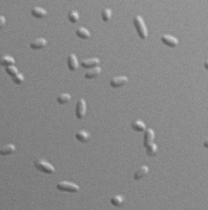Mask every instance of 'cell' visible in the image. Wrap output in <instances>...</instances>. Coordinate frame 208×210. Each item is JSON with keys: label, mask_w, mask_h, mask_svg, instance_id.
<instances>
[{"label": "cell", "mask_w": 208, "mask_h": 210, "mask_svg": "<svg viewBox=\"0 0 208 210\" xmlns=\"http://www.w3.org/2000/svg\"><path fill=\"white\" fill-rule=\"evenodd\" d=\"M134 25L140 37L142 39L147 36L148 33L145 23L143 18L140 16L137 15L134 18Z\"/></svg>", "instance_id": "cell-1"}, {"label": "cell", "mask_w": 208, "mask_h": 210, "mask_svg": "<svg viewBox=\"0 0 208 210\" xmlns=\"http://www.w3.org/2000/svg\"><path fill=\"white\" fill-rule=\"evenodd\" d=\"M34 165L38 169L45 174H51L55 171L54 167L51 164L43 160L35 161Z\"/></svg>", "instance_id": "cell-2"}, {"label": "cell", "mask_w": 208, "mask_h": 210, "mask_svg": "<svg viewBox=\"0 0 208 210\" xmlns=\"http://www.w3.org/2000/svg\"><path fill=\"white\" fill-rule=\"evenodd\" d=\"M57 189L60 191L70 193H76L78 191L79 187L77 185L70 182L63 181L57 185Z\"/></svg>", "instance_id": "cell-3"}, {"label": "cell", "mask_w": 208, "mask_h": 210, "mask_svg": "<svg viewBox=\"0 0 208 210\" xmlns=\"http://www.w3.org/2000/svg\"><path fill=\"white\" fill-rule=\"evenodd\" d=\"M87 106L85 100L83 98L79 99L77 102L75 108V114L79 119H82L85 115Z\"/></svg>", "instance_id": "cell-4"}, {"label": "cell", "mask_w": 208, "mask_h": 210, "mask_svg": "<svg viewBox=\"0 0 208 210\" xmlns=\"http://www.w3.org/2000/svg\"><path fill=\"white\" fill-rule=\"evenodd\" d=\"M128 78L124 76H121L115 77L110 81L111 86L114 88L120 87L125 85L128 81Z\"/></svg>", "instance_id": "cell-5"}, {"label": "cell", "mask_w": 208, "mask_h": 210, "mask_svg": "<svg viewBox=\"0 0 208 210\" xmlns=\"http://www.w3.org/2000/svg\"><path fill=\"white\" fill-rule=\"evenodd\" d=\"M100 62L99 58H93L83 60L81 64L83 68L89 69L98 66Z\"/></svg>", "instance_id": "cell-6"}, {"label": "cell", "mask_w": 208, "mask_h": 210, "mask_svg": "<svg viewBox=\"0 0 208 210\" xmlns=\"http://www.w3.org/2000/svg\"><path fill=\"white\" fill-rule=\"evenodd\" d=\"M67 63L68 69L71 71H75L78 67L79 62L77 58L74 54H71L68 56Z\"/></svg>", "instance_id": "cell-7"}, {"label": "cell", "mask_w": 208, "mask_h": 210, "mask_svg": "<svg viewBox=\"0 0 208 210\" xmlns=\"http://www.w3.org/2000/svg\"><path fill=\"white\" fill-rule=\"evenodd\" d=\"M163 43L170 47H174L178 44L179 41L175 37L170 35H165L161 38Z\"/></svg>", "instance_id": "cell-8"}, {"label": "cell", "mask_w": 208, "mask_h": 210, "mask_svg": "<svg viewBox=\"0 0 208 210\" xmlns=\"http://www.w3.org/2000/svg\"><path fill=\"white\" fill-rule=\"evenodd\" d=\"M101 67L97 66L89 69L84 74V77L87 79H91L98 76L101 72Z\"/></svg>", "instance_id": "cell-9"}, {"label": "cell", "mask_w": 208, "mask_h": 210, "mask_svg": "<svg viewBox=\"0 0 208 210\" xmlns=\"http://www.w3.org/2000/svg\"><path fill=\"white\" fill-rule=\"evenodd\" d=\"M16 149L15 146L12 143L7 144L2 146L0 149V154L5 156L12 154Z\"/></svg>", "instance_id": "cell-10"}, {"label": "cell", "mask_w": 208, "mask_h": 210, "mask_svg": "<svg viewBox=\"0 0 208 210\" xmlns=\"http://www.w3.org/2000/svg\"><path fill=\"white\" fill-rule=\"evenodd\" d=\"M47 41L44 38H38L31 43L30 47L34 49L39 50L43 48L47 43Z\"/></svg>", "instance_id": "cell-11"}, {"label": "cell", "mask_w": 208, "mask_h": 210, "mask_svg": "<svg viewBox=\"0 0 208 210\" xmlns=\"http://www.w3.org/2000/svg\"><path fill=\"white\" fill-rule=\"evenodd\" d=\"M47 11L44 8L39 6L34 7L31 11V14L35 17L42 18L47 14Z\"/></svg>", "instance_id": "cell-12"}, {"label": "cell", "mask_w": 208, "mask_h": 210, "mask_svg": "<svg viewBox=\"0 0 208 210\" xmlns=\"http://www.w3.org/2000/svg\"><path fill=\"white\" fill-rule=\"evenodd\" d=\"M154 135V132L152 129H148L146 131L144 135V144L146 147L153 143Z\"/></svg>", "instance_id": "cell-13"}, {"label": "cell", "mask_w": 208, "mask_h": 210, "mask_svg": "<svg viewBox=\"0 0 208 210\" xmlns=\"http://www.w3.org/2000/svg\"><path fill=\"white\" fill-rule=\"evenodd\" d=\"M71 99V96L67 93H64L58 96L56 98V101L59 104L65 105L68 103Z\"/></svg>", "instance_id": "cell-14"}, {"label": "cell", "mask_w": 208, "mask_h": 210, "mask_svg": "<svg viewBox=\"0 0 208 210\" xmlns=\"http://www.w3.org/2000/svg\"><path fill=\"white\" fill-rule=\"evenodd\" d=\"M76 35L79 38L86 39L88 38L90 36L89 31L83 27L79 28L76 31Z\"/></svg>", "instance_id": "cell-15"}, {"label": "cell", "mask_w": 208, "mask_h": 210, "mask_svg": "<svg viewBox=\"0 0 208 210\" xmlns=\"http://www.w3.org/2000/svg\"><path fill=\"white\" fill-rule=\"evenodd\" d=\"M15 63V59L13 57L10 56H5L1 59V65L6 67L9 66L14 65Z\"/></svg>", "instance_id": "cell-16"}, {"label": "cell", "mask_w": 208, "mask_h": 210, "mask_svg": "<svg viewBox=\"0 0 208 210\" xmlns=\"http://www.w3.org/2000/svg\"><path fill=\"white\" fill-rule=\"evenodd\" d=\"M88 133L84 131H79L75 135L76 139L78 141L83 143L86 142L89 138Z\"/></svg>", "instance_id": "cell-17"}, {"label": "cell", "mask_w": 208, "mask_h": 210, "mask_svg": "<svg viewBox=\"0 0 208 210\" xmlns=\"http://www.w3.org/2000/svg\"><path fill=\"white\" fill-rule=\"evenodd\" d=\"M132 126L134 129L138 131H142L146 128L145 125L144 123L140 120L135 121L133 123Z\"/></svg>", "instance_id": "cell-18"}, {"label": "cell", "mask_w": 208, "mask_h": 210, "mask_svg": "<svg viewBox=\"0 0 208 210\" xmlns=\"http://www.w3.org/2000/svg\"><path fill=\"white\" fill-rule=\"evenodd\" d=\"M5 71L10 76L13 77L18 73L17 68L14 65H12L6 67Z\"/></svg>", "instance_id": "cell-19"}, {"label": "cell", "mask_w": 208, "mask_h": 210, "mask_svg": "<svg viewBox=\"0 0 208 210\" xmlns=\"http://www.w3.org/2000/svg\"><path fill=\"white\" fill-rule=\"evenodd\" d=\"M112 11L111 9L109 8H105L102 12V19L104 21H107L110 19Z\"/></svg>", "instance_id": "cell-20"}, {"label": "cell", "mask_w": 208, "mask_h": 210, "mask_svg": "<svg viewBox=\"0 0 208 210\" xmlns=\"http://www.w3.org/2000/svg\"><path fill=\"white\" fill-rule=\"evenodd\" d=\"M147 167L144 166L141 168L135 174V177L137 179L141 178L146 174L148 171Z\"/></svg>", "instance_id": "cell-21"}, {"label": "cell", "mask_w": 208, "mask_h": 210, "mask_svg": "<svg viewBox=\"0 0 208 210\" xmlns=\"http://www.w3.org/2000/svg\"><path fill=\"white\" fill-rule=\"evenodd\" d=\"M79 16L78 12L75 11H73L68 16L69 20L72 23H75L79 19Z\"/></svg>", "instance_id": "cell-22"}, {"label": "cell", "mask_w": 208, "mask_h": 210, "mask_svg": "<svg viewBox=\"0 0 208 210\" xmlns=\"http://www.w3.org/2000/svg\"><path fill=\"white\" fill-rule=\"evenodd\" d=\"M146 147H147V153L148 154L152 156L155 154L157 150V147L155 144L152 143Z\"/></svg>", "instance_id": "cell-23"}, {"label": "cell", "mask_w": 208, "mask_h": 210, "mask_svg": "<svg viewBox=\"0 0 208 210\" xmlns=\"http://www.w3.org/2000/svg\"><path fill=\"white\" fill-rule=\"evenodd\" d=\"M12 78L13 82L16 84L19 85L24 81V77L23 75L21 73H18Z\"/></svg>", "instance_id": "cell-24"}, {"label": "cell", "mask_w": 208, "mask_h": 210, "mask_svg": "<svg viewBox=\"0 0 208 210\" xmlns=\"http://www.w3.org/2000/svg\"><path fill=\"white\" fill-rule=\"evenodd\" d=\"M122 200V198L121 196H116L112 199L111 202L112 204L118 206L121 204Z\"/></svg>", "instance_id": "cell-25"}, {"label": "cell", "mask_w": 208, "mask_h": 210, "mask_svg": "<svg viewBox=\"0 0 208 210\" xmlns=\"http://www.w3.org/2000/svg\"><path fill=\"white\" fill-rule=\"evenodd\" d=\"M5 19L3 15L0 16V23L1 27L3 26L5 23Z\"/></svg>", "instance_id": "cell-26"}]
</instances>
